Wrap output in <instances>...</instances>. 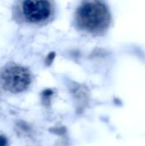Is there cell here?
Here are the masks:
<instances>
[{"label": "cell", "instance_id": "3", "mask_svg": "<svg viewBox=\"0 0 145 146\" xmlns=\"http://www.w3.org/2000/svg\"><path fill=\"white\" fill-rule=\"evenodd\" d=\"M22 13L28 21L40 23L50 18L53 14V5L50 0H24Z\"/></svg>", "mask_w": 145, "mask_h": 146}, {"label": "cell", "instance_id": "1", "mask_svg": "<svg viewBox=\"0 0 145 146\" xmlns=\"http://www.w3.org/2000/svg\"><path fill=\"white\" fill-rule=\"evenodd\" d=\"M78 27L85 33L100 34L110 25V12L101 0H85L78 8L75 15Z\"/></svg>", "mask_w": 145, "mask_h": 146}, {"label": "cell", "instance_id": "2", "mask_svg": "<svg viewBox=\"0 0 145 146\" xmlns=\"http://www.w3.org/2000/svg\"><path fill=\"white\" fill-rule=\"evenodd\" d=\"M2 86L13 93L25 91L31 83L29 72L22 67L12 66L5 68L0 74Z\"/></svg>", "mask_w": 145, "mask_h": 146}, {"label": "cell", "instance_id": "4", "mask_svg": "<svg viewBox=\"0 0 145 146\" xmlns=\"http://www.w3.org/2000/svg\"><path fill=\"white\" fill-rule=\"evenodd\" d=\"M7 145V139L4 136L0 135V146H6Z\"/></svg>", "mask_w": 145, "mask_h": 146}]
</instances>
